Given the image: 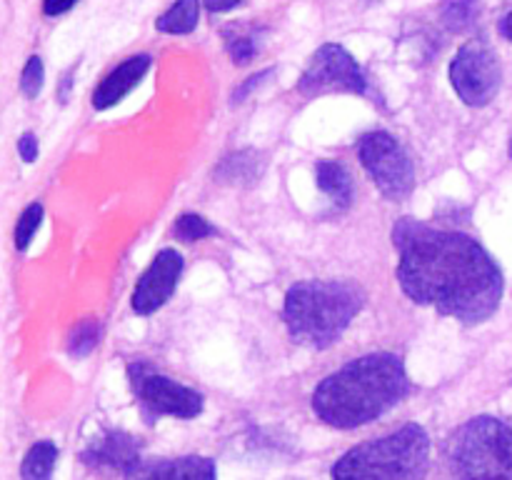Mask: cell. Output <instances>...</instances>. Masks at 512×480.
<instances>
[{
    "instance_id": "obj_13",
    "label": "cell",
    "mask_w": 512,
    "mask_h": 480,
    "mask_svg": "<svg viewBox=\"0 0 512 480\" xmlns=\"http://www.w3.org/2000/svg\"><path fill=\"white\" fill-rule=\"evenodd\" d=\"M150 68V55H133V58L123 60L115 70H110L93 93V108L95 110H108L115 103L125 98L135 85H140L143 75Z\"/></svg>"
},
{
    "instance_id": "obj_3",
    "label": "cell",
    "mask_w": 512,
    "mask_h": 480,
    "mask_svg": "<svg viewBox=\"0 0 512 480\" xmlns=\"http://www.w3.org/2000/svg\"><path fill=\"white\" fill-rule=\"evenodd\" d=\"M363 305L365 290L355 280H303L285 295L283 320L295 343L325 350L340 340Z\"/></svg>"
},
{
    "instance_id": "obj_16",
    "label": "cell",
    "mask_w": 512,
    "mask_h": 480,
    "mask_svg": "<svg viewBox=\"0 0 512 480\" xmlns=\"http://www.w3.org/2000/svg\"><path fill=\"white\" fill-rule=\"evenodd\" d=\"M200 0H175L158 18V30L168 35H188L198 28Z\"/></svg>"
},
{
    "instance_id": "obj_14",
    "label": "cell",
    "mask_w": 512,
    "mask_h": 480,
    "mask_svg": "<svg viewBox=\"0 0 512 480\" xmlns=\"http://www.w3.org/2000/svg\"><path fill=\"white\" fill-rule=\"evenodd\" d=\"M263 168L265 160L258 150H240V153L220 160V165L215 168V178L218 183L228 185H253L263 175Z\"/></svg>"
},
{
    "instance_id": "obj_18",
    "label": "cell",
    "mask_w": 512,
    "mask_h": 480,
    "mask_svg": "<svg viewBox=\"0 0 512 480\" xmlns=\"http://www.w3.org/2000/svg\"><path fill=\"white\" fill-rule=\"evenodd\" d=\"M480 3L478 0H448L443 5V23L453 33H463L478 20Z\"/></svg>"
},
{
    "instance_id": "obj_6",
    "label": "cell",
    "mask_w": 512,
    "mask_h": 480,
    "mask_svg": "<svg viewBox=\"0 0 512 480\" xmlns=\"http://www.w3.org/2000/svg\"><path fill=\"white\" fill-rule=\"evenodd\" d=\"M363 168L373 178L375 188L393 203L410 198L415 190V168L403 145L385 130L365 133L358 143Z\"/></svg>"
},
{
    "instance_id": "obj_19",
    "label": "cell",
    "mask_w": 512,
    "mask_h": 480,
    "mask_svg": "<svg viewBox=\"0 0 512 480\" xmlns=\"http://www.w3.org/2000/svg\"><path fill=\"white\" fill-rule=\"evenodd\" d=\"M100 343V323L98 320H80L68 335V353L73 358H85Z\"/></svg>"
},
{
    "instance_id": "obj_29",
    "label": "cell",
    "mask_w": 512,
    "mask_h": 480,
    "mask_svg": "<svg viewBox=\"0 0 512 480\" xmlns=\"http://www.w3.org/2000/svg\"><path fill=\"white\" fill-rule=\"evenodd\" d=\"M510 158H512V138H510Z\"/></svg>"
},
{
    "instance_id": "obj_10",
    "label": "cell",
    "mask_w": 512,
    "mask_h": 480,
    "mask_svg": "<svg viewBox=\"0 0 512 480\" xmlns=\"http://www.w3.org/2000/svg\"><path fill=\"white\" fill-rule=\"evenodd\" d=\"M183 275V255L173 248L160 250L140 275L138 285L133 290V310L138 315H153L155 310L163 308L170 295L178 288V280Z\"/></svg>"
},
{
    "instance_id": "obj_23",
    "label": "cell",
    "mask_w": 512,
    "mask_h": 480,
    "mask_svg": "<svg viewBox=\"0 0 512 480\" xmlns=\"http://www.w3.org/2000/svg\"><path fill=\"white\" fill-rule=\"evenodd\" d=\"M228 53L235 65H248L255 55L253 38H248V35H235V38H228Z\"/></svg>"
},
{
    "instance_id": "obj_22",
    "label": "cell",
    "mask_w": 512,
    "mask_h": 480,
    "mask_svg": "<svg viewBox=\"0 0 512 480\" xmlns=\"http://www.w3.org/2000/svg\"><path fill=\"white\" fill-rule=\"evenodd\" d=\"M43 80H45L43 60H40L38 55H30L28 63H25L23 68V75H20V90H23L30 100L38 98L40 90H43Z\"/></svg>"
},
{
    "instance_id": "obj_2",
    "label": "cell",
    "mask_w": 512,
    "mask_h": 480,
    "mask_svg": "<svg viewBox=\"0 0 512 480\" xmlns=\"http://www.w3.org/2000/svg\"><path fill=\"white\" fill-rule=\"evenodd\" d=\"M410 393L405 363L395 353H370L330 373L313 393V410L323 423L353 430L383 418Z\"/></svg>"
},
{
    "instance_id": "obj_5",
    "label": "cell",
    "mask_w": 512,
    "mask_h": 480,
    "mask_svg": "<svg viewBox=\"0 0 512 480\" xmlns=\"http://www.w3.org/2000/svg\"><path fill=\"white\" fill-rule=\"evenodd\" d=\"M445 460L453 480H512V428L478 415L450 435Z\"/></svg>"
},
{
    "instance_id": "obj_11",
    "label": "cell",
    "mask_w": 512,
    "mask_h": 480,
    "mask_svg": "<svg viewBox=\"0 0 512 480\" xmlns=\"http://www.w3.org/2000/svg\"><path fill=\"white\" fill-rule=\"evenodd\" d=\"M125 480H218V470L203 455L183 458H140L125 473Z\"/></svg>"
},
{
    "instance_id": "obj_12",
    "label": "cell",
    "mask_w": 512,
    "mask_h": 480,
    "mask_svg": "<svg viewBox=\"0 0 512 480\" xmlns=\"http://www.w3.org/2000/svg\"><path fill=\"white\" fill-rule=\"evenodd\" d=\"M83 460L93 468L120 470L125 475L140 460V443L133 435L110 430L83 450Z\"/></svg>"
},
{
    "instance_id": "obj_26",
    "label": "cell",
    "mask_w": 512,
    "mask_h": 480,
    "mask_svg": "<svg viewBox=\"0 0 512 480\" xmlns=\"http://www.w3.org/2000/svg\"><path fill=\"white\" fill-rule=\"evenodd\" d=\"M75 3H78V0H45L43 13L50 15V18H53V15H63L68 13Z\"/></svg>"
},
{
    "instance_id": "obj_8",
    "label": "cell",
    "mask_w": 512,
    "mask_h": 480,
    "mask_svg": "<svg viewBox=\"0 0 512 480\" xmlns=\"http://www.w3.org/2000/svg\"><path fill=\"white\" fill-rule=\"evenodd\" d=\"M450 83L465 105L483 108L498 95L503 83L498 55L483 40H470L450 63Z\"/></svg>"
},
{
    "instance_id": "obj_7",
    "label": "cell",
    "mask_w": 512,
    "mask_h": 480,
    "mask_svg": "<svg viewBox=\"0 0 512 480\" xmlns=\"http://www.w3.org/2000/svg\"><path fill=\"white\" fill-rule=\"evenodd\" d=\"M128 375L135 398H138V405L145 418H148V423H155L160 415L190 420L203 413V395L198 390L158 373L148 363H130Z\"/></svg>"
},
{
    "instance_id": "obj_24",
    "label": "cell",
    "mask_w": 512,
    "mask_h": 480,
    "mask_svg": "<svg viewBox=\"0 0 512 480\" xmlns=\"http://www.w3.org/2000/svg\"><path fill=\"white\" fill-rule=\"evenodd\" d=\"M270 75H273V68L260 70V73L250 75V78L245 80V83L240 85V88H235V90H233V103H243V100L248 98V95L253 93L255 88H258V85H263V83H265V78H270Z\"/></svg>"
},
{
    "instance_id": "obj_20",
    "label": "cell",
    "mask_w": 512,
    "mask_h": 480,
    "mask_svg": "<svg viewBox=\"0 0 512 480\" xmlns=\"http://www.w3.org/2000/svg\"><path fill=\"white\" fill-rule=\"evenodd\" d=\"M175 235L178 240L183 243H195V240H203L215 235V228L203 218V215H195V213H185L175 220Z\"/></svg>"
},
{
    "instance_id": "obj_1",
    "label": "cell",
    "mask_w": 512,
    "mask_h": 480,
    "mask_svg": "<svg viewBox=\"0 0 512 480\" xmlns=\"http://www.w3.org/2000/svg\"><path fill=\"white\" fill-rule=\"evenodd\" d=\"M398 283L413 303L465 325L485 323L503 300V273L488 250L458 230L403 218L393 230Z\"/></svg>"
},
{
    "instance_id": "obj_17",
    "label": "cell",
    "mask_w": 512,
    "mask_h": 480,
    "mask_svg": "<svg viewBox=\"0 0 512 480\" xmlns=\"http://www.w3.org/2000/svg\"><path fill=\"white\" fill-rule=\"evenodd\" d=\"M55 463H58V448L50 440H40L25 453L20 463V478L23 480H50Z\"/></svg>"
},
{
    "instance_id": "obj_9",
    "label": "cell",
    "mask_w": 512,
    "mask_h": 480,
    "mask_svg": "<svg viewBox=\"0 0 512 480\" xmlns=\"http://www.w3.org/2000/svg\"><path fill=\"white\" fill-rule=\"evenodd\" d=\"M368 88L363 68L343 45L328 43L315 50L300 78L298 90L305 98H318L328 93H355L363 95Z\"/></svg>"
},
{
    "instance_id": "obj_4",
    "label": "cell",
    "mask_w": 512,
    "mask_h": 480,
    "mask_svg": "<svg viewBox=\"0 0 512 480\" xmlns=\"http://www.w3.org/2000/svg\"><path fill=\"white\" fill-rule=\"evenodd\" d=\"M430 470V435L408 423L395 433L350 448L330 470L333 480H425Z\"/></svg>"
},
{
    "instance_id": "obj_27",
    "label": "cell",
    "mask_w": 512,
    "mask_h": 480,
    "mask_svg": "<svg viewBox=\"0 0 512 480\" xmlns=\"http://www.w3.org/2000/svg\"><path fill=\"white\" fill-rule=\"evenodd\" d=\"M238 3L240 0H203V5L210 13H228V10H233Z\"/></svg>"
},
{
    "instance_id": "obj_28",
    "label": "cell",
    "mask_w": 512,
    "mask_h": 480,
    "mask_svg": "<svg viewBox=\"0 0 512 480\" xmlns=\"http://www.w3.org/2000/svg\"><path fill=\"white\" fill-rule=\"evenodd\" d=\"M500 33H503L512 43V13H508L503 20H500Z\"/></svg>"
},
{
    "instance_id": "obj_21",
    "label": "cell",
    "mask_w": 512,
    "mask_h": 480,
    "mask_svg": "<svg viewBox=\"0 0 512 480\" xmlns=\"http://www.w3.org/2000/svg\"><path fill=\"white\" fill-rule=\"evenodd\" d=\"M43 223V205L33 203L23 210V215L18 218V225H15V248L25 250L33 240L35 230Z\"/></svg>"
},
{
    "instance_id": "obj_25",
    "label": "cell",
    "mask_w": 512,
    "mask_h": 480,
    "mask_svg": "<svg viewBox=\"0 0 512 480\" xmlns=\"http://www.w3.org/2000/svg\"><path fill=\"white\" fill-rule=\"evenodd\" d=\"M18 153H20V158L25 160V163H33V160L38 158V138H35L33 133L20 135Z\"/></svg>"
},
{
    "instance_id": "obj_15",
    "label": "cell",
    "mask_w": 512,
    "mask_h": 480,
    "mask_svg": "<svg viewBox=\"0 0 512 480\" xmlns=\"http://www.w3.org/2000/svg\"><path fill=\"white\" fill-rule=\"evenodd\" d=\"M315 180H318V188L338 208H348L350 200H353V180H350V173L345 170L343 163H338V160H320L315 165Z\"/></svg>"
}]
</instances>
